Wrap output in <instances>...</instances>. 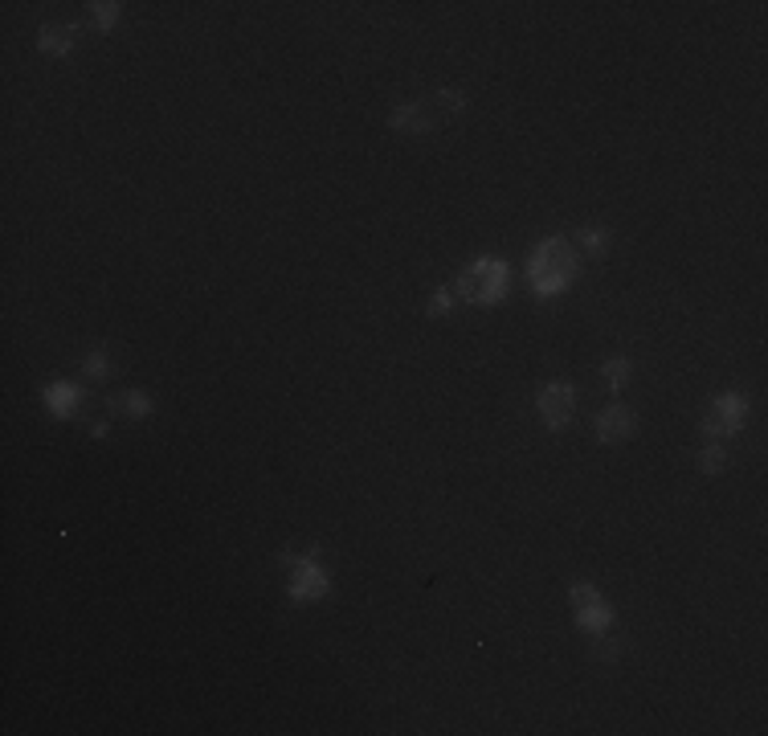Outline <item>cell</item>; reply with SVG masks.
<instances>
[{"label": "cell", "mask_w": 768, "mask_h": 736, "mask_svg": "<svg viewBox=\"0 0 768 736\" xmlns=\"http://www.w3.org/2000/svg\"><path fill=\"white\" fill-rule=\"evenodd\" d=\"M576 275H580V254H576V245L564 242V237H544L532 250V258H527V283L544 299H552L564 287H572Z\"/></svg>", "instance_id": "cell-1"}, {"label": "cell", "mask_w": 768, "mask_h": 736, "mask_svg": "<svg viewBox=\"0 0 768 736\" xmlns=\"http://www.w3.org/2000/svg\"><path fill=\"white\" fill-rule=\"evenodd\" d=\"M466 98L462 90H438V95L421 98V103H405L388 115V128L405 131V136H429V131H442L449 119H458Z\"/></svg>", "instance_id": "cell-2"}, {"label": "cell", "mask_w": 768, "mask_h": 736, "mask_svg": "<svg viewBox=\"0 0 768 736\" xmlns=\"http://www.w3.org/2000/svg\"><path fill=\"white\" fill-rule=\"evenodd\" d=\"M507 283H511V270H507L503 258H479V262H470L458 275L454 291L466 303H474V307H491V303H499L507 295Z\"/></svg>", "instance_id": "cell-3"}, {"label": "cell", "mask_w": 768, "mask_h": 736, "mask_svg": "<svg viewBox=\"0 0 768 736\" xmlns=\"http://www.w3.org/2000/svg\"><path fill=\"white\" fill-rule=\"evenodd\" d=\"M572 609H576V626L588 630V634H605L613 626V606H605L593 585H572Z\"/></svg>", "instance_id": "cell-4"}, {"label": "cell", "mask_w": 768, "mask_h": 736, "mask_svg": "<svg viewBox=\"0 0 768 736\" xmlns=\"http://www.w3.org/2000/svg\"><path fill=\"white\" fill-rule=\"evenodd\" d=\"M744 417H748V401H744V397H736V393L715 397L711 409H707V417H703V434L707 438L736 434V430L744 426Z\"/></svg>", "instance_id": "cell-5"}, {"label": "cell", "mask_w": 768, "mask_h": 736, "mask_svg": "<svg viewBox=\"0 0 768 736\" xmlns=\"http://www.w3.org/2000/svg\"><path fill=\"white\" fill-rule=\"evenodd\" d=\"M576 414V389L568 381H552L540 389V417L548 422V430H564Z\"/></svg>", "instance_id": "cell-6"}, {"label": "cell", "mask_w": 768, "mask_h": 736, "mask_svg": "<svg viewBox=\"0 0 768 736\" xmlns=\"http://www.w3.org/2000/svg\"><path fill=\"white\" fill-rule=\"evenodd\" d=\"M323 593H327V573L315 561H295L290 565V598L307 606V601H319Z\"/></svg>", "instance_id": "cell-7"}, {"label": "cell", "mask_w": 768, "mask_h": 736, "mask_svg": "<svg viewBox=\"0 0 768 736\" xmlns=\"http://www.w3.org/2000/svg\"><path fill=\"white\" fill-rule=\"evenodd\" d=\"M634 409H626V406H609V409H601V417H597V438L601 442H626V438L634 434Z\"/></svg>", "instance_id": "cell-8"}, {"label": "cell", "mask_w": 768, "mask_h": 736, "mask_svg": "<svg viewBox=\"0 0 768 736\" xmlns=\"http://www.w3.org/2000/svg\"><path fill=\"white\" fill-rule=\"evenodd\" d=\"M78 401H82V389L70 381H58L45 389V406H50V414H58V417H70L78 409Z\"/></svg>", "instance_id": "cell-9"}, {"label": "cell", "mask_w": 768, "mask_h": 736, "mask_svg": "<svg viewBox=\"0 0 768 736\" xmlns=\"http://www.w3.org/2000/svg\"><path fill=\"white\" fill-rule=\"evenodd\" d=\"M78 42V25H45L42 29V50L45 54H70Z\"/></svg>", "instance_id": "cell-10"}, {"label": "cell", "mask_w": 768, "mask_h": 736, "mask_svg": "<svg viewBox=\"0 0 768 736\" xmlns=\"http://www.w3.org/2000/svg\"><path fill=\"white\" fill-rule=\"evenodd\" d=\"M107 414H127V417H148L151 397L148 393H119L107 401Z\"/></svg>", "instance_id": "cell-11"}, {"label": "cell", "mask_w": 768, "mask_h": 736, "mask_svg": "<svg viewBox=\"0 0 768 736\" xmlns=\"http://www.w3.org/2000/svg\"><path fill=\"white\" fill-rule=\"evenodd\" d=\"M626 381H630V360H605L601 364V384H605L609 393H618V389H626Z\"/></svg>", "instance_id": "cell-12"}, {"label": "cell", "mask_w": 768, "mask_h": 736, "mask_svg": "<svg viewBox=\"0 0 768 736\" xmlns=\"http://www.w3.org/2000/svg\"><path fill=\"white\" fill-rule=\"evenodd\" d=\"M724 462H727V454L719 446H711V442L699 450V470H703V475H719V470H724Z\"/></svg>", "instance_id": "cell-13"}, {"label": "cell", "mask_w": 768, "mask_h": 736, "mask_svg": "<svg viewBox=\"0 0 768 736\" xmlns=\"http://www.w3.org/2000/svg\"><path fill=\"white\" fill-rule=\"evenodd\" d=\"M90 17H95L98 29H115V21L123 17V9H119V4H111V0H103V4H90Z\"/></svg>", "instance_id": "cell-14"}, {"label": "cell", "mask_w": 768, "mask_h": 736, "mask_svg": "<svg viewBox=\"0 0 768 736\" xmlns=\"http://www.w3.org/2000/svg\"><path fill=\"white\" fill-rule=\"evenodd\" d=\"M580 245H585L593 258H601L609 250V234L605 229H585V234H580Z\"/></svg>", "instance_id": "cell-15"}, {"label": "cell", "mask_w": 768, "mask_h": 736, "mask_svg": "<svg viewBox=\"0 0 768 736\" xmlns=\"http://www.w3.org/2000/svg\"><path fill=\"white\" fill-rule=\"evenodd\" d=\"M605 634H609V630H605ZM605 634H597V647H593V659H601V662H618L621 642H618V639H605Z\"/></svg>", "instance_id": "cell-16"}, {"label": "cell", "mask_w": 768, "mask_h": 736, "mask_svg": "<svg viewBox=\"0 0 768 736\" xmlns=\"http://www.w3.org/2000/svg\"><path fill=\"white\" fill-rule=\"evenodd\" d=\"M454 295H458V291H449V287L434 291V299H429V315H446V311L454 307Z\"/></svg>", "instance_id": "cell-17"}, {"label": "cell", "mask_w": 768, "mask_h": 736, "mask_svg": "<svg viewBox=\"0 0 768 736\" xmlns=\"http://www.w3.org/2000/svg\"><path fill=\"white\" fill-rule=\"evenodd\" d=\"M86 373H90V376H107V373H111V368H107V356H103V353L86 356Z\"/></svg>", "instance_id": "cell-18"}]
</instances>
